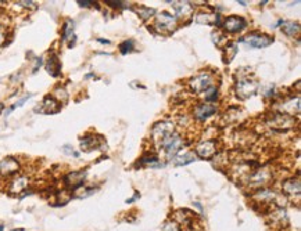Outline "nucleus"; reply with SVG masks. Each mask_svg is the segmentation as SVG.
<instances>
[{"instance_id":"nucleus-1","label":"nucleus","mask_w":301,"mask_h":231,"mask_svg":"<svg viewBox=\"0 0 301 231\" xmlns=\"http://www.w3.org/2000/svg\"><path fill=\"white\" fill-rule=\"evenodd\" d=\"M272 179H274V176L270 169H257L244 177V183L247 184L250 190L257 191V190L265 189L272 181Z\"/></svg>"},{"instance_id":"nucleus-2","label":"nucleus","mask_w":301,"mask_h":231,"mask_svg":"<svg viewBox=\"0 0 301 231\" xmlns=\"http://www.w3.org/2000/svg\"><path fill=\"white\" fill-rule=\"evenodd\" d=\"M267 125L276 131H287L294 127L296 119H294V116H289L282 112H274L268 116Z\"/></svg>"},{"instance_id":"nucleus-3","label":"nucleus","mask_w":301,"mask_h":231,"mask_svg":"<svg viewBox=\"0 0 301 231\" xmlns=\"http://www.w3.org/2000/svg\"><path fill=\"white\" fill-rule=\"evenodd\" d=\"M257 90H258V83L248 76L239 78L235 84V93L240 100H247L250 97H253L257 93Z\"/></svg>"},{"instance_id":"nucleus-4","label":"nucleus","mask_w":301,"mask_h":231,"mask_svg":"<svg viewBox=\"0 0 301 231\" xmlns=\"http://www.w3.org/2000/svg\"><path fill=\"white\" fill-rule=\"evenodd\" d=\"M159 147H161L167 154V157L168 159H175L176 155L180 153V150L185 147V142H183V138L180 137L179 133H172L171 136H168L165 138L164 142L160 144Z\"/></svg>"},{"instance_id":"nucleus-5","label":"nucleus","mask_w":301,"mask_h":231,"mask_svg":"<svg viewBox=\"0 0 301 231\" xmlns=\"http://www.w3.org/2000/svg\"><path fill=\"white\" fill-rule=\"evenodd\" d=\"M175 133V123L171 121H161L157 122L153 127H152V140L159 147L161 143L164 142L165 138Z\"/></svg>"},{"instance_id":"nucleus-6","label":"nucleus","mask_w":301,"mask_h":231,"mask_svg":"<svg viewBox=\"0 0 301 231\" xmlns=\"http://www.w3.org/2000/svg\"><path fill=\"white\" fill-rule=\"evenodd\" d=\"M214 84V76L210 72H200L189 80V87L193 93L200 95Z\"/></svg>"},{"instance_id":"nucleus-7","label":"nucleus","mask_w":301,"mask_h":231,"mask_svg":"<svg viewBox=\"0 0 301 231\" xmlns=\"http://www.w3.org/2000/svg\"><path fill=\"white\" fill-rule=\"evenodd\" d=\"M178 26V18L175 16H171L168 13H160L156 16V24H154V28L160 32V33H172V32L176 29Z\"/></svg>"},{"instance_id":"nucleus-8","label":"nucleus","mask_w":301,"mask_h":231,"mask_svg":"<svg viewBox=\"0 0 301 231\" xmlns=\"http://www.w3.org/2000/svg\"><path fill=\"white\" fill-rule=\"evenodd\" d=\"M239 42L244 43L247 44L250 48L254 49H264L271 46L274 43V39L268 35H264V33H258V32H253V33H248L247 36L242 37Z\"/></svg>"},{"instance_id":"nucleus-9","label":"nucleus","mask_w":301,"mask_h":231,"mask_svg":"<svg viewBox=\"0 0 301 231\" xmlns=\"http://www.w3.org/2000/svg\"><path fill=\"white\" fill-rule=\"evenodd\" d=\"M21 163L14 157H6L0 161V176L2 177H14L20 173Z\"/></svg>"},{"instance_id":"nucleus-10","label":"nucleus","mask_w":301,"mask_h":231,"mask_svg":"<svg viewBox=\"0 0 301 231\" xmlns=\"http://www.w3.org/2000/svg\"><path fill=\"white\" fill-rule=\"evenodd\" d=\"M86 176H88V172L86 170H72L64 176V186L65 189L69 190V191H75L78 190L80 187H82L86 180Z\"/></svg>"},{"instance_id":"nucleus-11","label":"nucleus","mask_w":301,"mask_h":231,"mask_svg":"<svg viewBox=\"0 0 301 231\" xmlns=\"http://www.w3.org/2000/svg\"><path fill=\"white\" fill-rule=\"evenodd\" d=\"M61 105L53 96L49 95L46 96L45 99L42 100V103L35 107V112H39V114H45V115H53V114H57L61 111Z\"/></svg>"},{"instance_id":"nucleus-12","label":"nucleus","mask_w":301,"mask_h":231,"mask_svg":"<svg viewBox=\"0 0 301 231\" xmlns=\"http://www.w3.org/2000/svg\"><path fill=\"white\" fill-rule=\"evenodd\" d=\"M196 157H200L203 159H210L212 158L218 151V143L217 140H206L201 142L200 144L196 146Z\"/></svg>"},{"instance_id":"nucleus-13","label":"nucleus","mask_w":301,"mask_h":231,"mask_svg":"<svg viewBox=\"0 0 301 231\" xmlns=\"http://www.w3.org/2000/svg\"><path fill=\"white\" fill-rule=\"evenodd\" d=\"M268 217H270V224L272 227L285 228L289 224V217H287L285 208H276L275 206L274 209L268 213Z\"/></svg>"},{"instance_id":"nucleus-14","label":"nucleus","mask_w":301,"mask_h":231,"mask_svg":"<svg viewBox=\"0 0 301 231\" xmlns=\"http://www.w3.org/2000/svg\"><path fill=\"white\" fill-rule=\"evenodd\" d=\"M222 26L225 28V31L229 33H238L242 32L247 26V22L244 20L243 17L239 16H231L227 17L223 21H222Z\"/></svg>"},{"instance_id":"nucleus-15","label":"nucleus","mask_w":301,"mask_h":231,"mask_svg":"<svg viewBox=\"0 0 301 231\" xmlns=\"http://www.w3.org/2000/svg\"><path fill=\"white\" fill-rule=\"evenodd\" d=\"M28 187H29V177L25 176V174H17V176H14V177L10 180L7 190H9L10 194L20 195L22 191H25Z\"/></svg>"},{"instance_id":"nucleus-16","label":"nucleus","mask_w":301,"mask_h":231,"mask_svg":"<svg viewBox=\"0 0 301 231\" xmlns=\"http://www.w3.org/2000/svg\"><path fill=\"white\" fill-rule=\"evenodd\" d=\"M215 112H217V105L212 104V103H203V104L196 105L195 110H193V116L197 121L204 122Z\"/></svg>"},{"instance_id":"nucleus-17","label":"nucleus","mask_w":301,"mask_h":231,"mask_svg":"<svg viewBox=\"0 0 301 231\" xmlns=\"http://www.w3.org/2000/svg\"><path fill=\"white\" fill-rule=\"evenodd\" d=\"M282 194L285 195L286 198H300L301 193V183L298 179H287L282 184Z\"/></svg>"},{"instance_id":"nucleus-18","label":"nucleus","mask_w":301,"mask_h":231,"mask_svg":"<svg viewBox=\"0 0 301 231\" xmlns=\"http://www.w3.org/2000/svg\"><path fill=\"white\" fill-rule=\"evenodd\" d=\"M276 195H278V193L275 190L265 187V189L257 190L254 193L253 198L257 201L255 204H259V205H271V204H275Z\"/></svg>"},{"instance_id":"nucleus-19","label":"nucleus","mask_w":301,"mask_h":231,"mask_svg":"<svg viewBox=\"0 0 301 231\" xmlns=\"http://www.w3.org/2000/svg\"><path fill=\"white\" fill-rule=\"evenodd\" d=\"M101 143H103L101 136H95V134H86V136H82L80 138L81 150L85 153H90V151L97 150V148L101 150Z\"/></svg>"},{"instance_id":"nucleus-20","label":"nucleus","mask_w":301,"mask_h":231,"mask_svg":"<svg viewBox=\"0 0 301 231\" xmlns=\"http://www.w3.org/2000/svg\"><path fill=\"white\" fill-rule=\"evenodd\" d=\"M279 112L286 114V115L289 116H294V114L298 115V114H300V97L297 96L296 99L291 97L289 100L283 101V103L279 105Z\"/></svg>"},{"instance_id":"nucleus-21","label":"nucleus","mask_w":301,"mask_h":231,"mask_svg":"<svg viewBox=\"0 0 301 231\" xmlns=\"http://www.w3.org/2000/svg\"><path fill=\"white\" fill-rule=\"evenodd\" d=\"M172 7H174L176 18H180V20L191 18L193 16V11H195V7L189 2H174Z\"/></svg>"},{"instance_id":"nucleus-22","label":"nucleus","mask_w":301,"mask_h":231,"mask_svg":"<svg viewBox=\"0 0 301 231\" xmlns=\"http://www.w3.org/2000/svg\"><path fill=\"white\" fill-rule=\"evenodd\" d=\"M45 68L50 76L53 78H58L61 75V63H60V58L57 54H50L49 58L45 63Z\"/></svg>"},{"instance_id":"nucleus-23","label":"nucleus","mask_w":301,"mask_h":231,"mask_svg":"<svg viewBox=\"0 0 301 231\" xmlns=\"http://www.w3.org/2000/svg\"><path fill=\"white\" fill-rule=\"evenodd\" d=\"M75 24L72 20H65L63 25V31H61V37H63V42L68 43L69 48H72L77 42V36H75Z\"/></svg>"},{"instance_id":"nucleus-24","label":"nucleus","mask_w":301,"mask_h":231,"mask_svg":"<svg viewBox=\"0 0 301 231\" xmlns=\"http://www.w3.org/2000/svg\"><path fill=\"white\" fill-rule=\"evenodd\" d=\"M174 221H176L180 227H187V228H193L192 224H193V213L189 212L186 209H179L176 210L174 213Z\"/></svg>"},{"instance_id":"nucleus-25","label":"nucleus","mask_w":301,"mask_h":231,"mask_svg":"<svg viewBox=\"0 0 301 231\" xmlns=\"http://www.w3.org/2000/svg\"><path fill=\"white\" fill-rule=\"evenodd\" d=\"M238 44L236 43H227L223 49H222V58H223V63L229 64L232 61L235 56L238 54Z\"/></svg>"},{"instance_id":"nucleus-26","label":"nucleus","mask_w":301,"mask_h":231,"mask_svg":"<svg viewBox=\"0 0 301 231\" xmlns=\"http://www.w3.org/2000/svg\"><path fill=\"white\" fill-rule=\"evenodd\" d=\"M282 32L289 37H294L300 33V24L294 21L282 22Z\"/></svg>"},{"instance_id":"nucleus-27","label":"nucleus","mask_w":301,"mask_h":231,"mask_svg":"<svg viewBox=\"0 0 301 231\" xmlns=\"http://www.w3.org/2000/svg\"><path fill=\"white\" fill-rule=\"evenodd\" d=\"M215 18L217 14H211V13H199L195 17V21L201 25H215Z\"/></svg>"},{"instance_id":"nucleus-28","label":"nucleus","mask_w":301,"mask_h":231,"mask_svg":"<svg viewBox=\"0 0 301 231\" xmlns=\"http://www.w3.org/2000/svg\"><path fill=\"white\" fill-rule=\"evenodd\" d=\"M195 161H196V154L186 153L183 154V155H180V157L175 158L174 163L176 165V166H186V165L195 162Z\"/></svg>"},{"instance_id":"nucleus-29","label":"nucleus","mask_w":301,"mask_h":231,"mask_svg":"<svg viewBox=\"0 0 301 231\" xmlns=\"http://www.w3.org/2000/svg\"><path fill=\"white\" fill-rule=\"evenodd\" d=\"M96 191H97L96 187H85V186H82V187H80L78 190H75V194H72V197L82 200V198H88L90 195H93Z\"/></svg>"},{"instance_id":"nucleus-30","label":"nucleus","mask_w":301,"mask_h":231,"mask_svg":"<svg viewBox=\"0 0 301 231\" xmlns=\"http://www.w3.org/2000/svg\"><path fill=\"white\" fill-rule=\"evenodd\" d=\"M52 96H53L54 99L60 103V104H64V103H67L68 101V91L64 89V87H61V86H57V87H54L53 93H52Z\"/></svg>"},{"instance_id":"nucleus-31","label":"nucleus","mask_w":301,"mask_h":231,"mask_svg":"<svg viewBox=\"0 0 301 231\" xmlns=\"http://www.w3.org/2000/svg\"><path fill=\"white\" fill-rule=\"evenodd\" d=\"M136 13L139 14V17L142 18V20H148V18H152V17L156 14V10L154 9H150V7H137Z\"/></svg>"},{"instance_id":"nucleus-32","label":"nucleus","mask_w":301,"mask_h":231,"mask_svg":"<svg viewBox=\"0 0 301 231\" xmlns=\"http://www.w3.org/2000/svg\"><path fill=\"white\" fill-rule=\"evenodd\" d=\"M32 97H33V93H28V95L24 96L22 99H20V100L17 101L16 104H13L10 107V108H9V110L5 111V116L9 115V114H10L11 111H14V110H16V108H18V107H22V105L25 104V103H27V101L29 100V99H32Z\"/></svg>"},{"instance_id":"nucleus-33","label":"nucleus","mask_w":301,"mask_h":231,"mask_svg":"<svg viewBox=\"0 0 301 231\" xmlns=\"http://www.w3.org/2000/svg\"><path fill=\"white\" fill-rule=\"evenodd\" d=\"M204 97H206V100L208 103H214V101L218 100V89L217 87H214L211 86L210 89L206 90V93H204Z\"/></svg>"},{"instance_id":"nucleus-34","label":"nucleus","mask_w":301,"mask_h":231,"mask_svg":"<svg viewBox=\"0 0 301 231\" xmlns=\"http://www.w3.org/2000/svg\"><path fill=\"white\" fill-rule=\"evenodd\" d=\"M212 42L215 43L217 46H222V43H227V37H225V33H222L221 31H215L211 33Z\"/></svg>"},{"instance_id":"nucleus-35","label":"nucleus","mask_w":301,"mask_h":231,"mask_svg":"<svg viewBox=\"0 0 301 231\" xmlns=\"http://www.w3.org/2000/svg\"><path fill=\"white\" fill-rule=\"evenodd\" d=\"M161 231H182V227H180L176 221L167 220L164 224H163Z\"/></svg>"},{"instance_id":"nucleus-36","label":"nucleus","mask_w":301,"mask_h":231,"mask_svg":"<svg viewBox=\"0 0 301 231\" xmlns=\"http://www.w3.org/2000/svg\"><path fill=\"white\" fill-rule=\"evenodd\" d=\"M14 5L17 7H21V9H29V10H35L37 7V5L35 2H27V0H24V2H16Z\"/></svg>"},{"instance_id":"nucleus-37","label":"nucleus","mask_w":301,"mask_h":231,"mask_svg":"<svg viewBox=\"0 0 301 231\" xmlns=\"http://www.w3.org/2000/svg\"><path fill=\"white\" fill-rule=\"evenodd\" d=\"M61 150H63V153L65 154V155H69V157H74V158L80 157V153H78V151H75V148L72 147V146H69V144L63 146Z\"/></svg>"},{"instance_id":"nucleus-38","label":"nucleus","mask_w":301,"mask_h":231,"mask_svg":"<svg viewBox=\"0 0 301 231\" xmlns=\"http://www.w3.org/2000/svg\"><path fill=\"white\" fill-rule=\"evenodd\" d=\"M132 49H133V40H125V42L120 44V52H121L122 54H127V53L132 52Z\"/></svg>"},{"instance_id":"nucleus-39","label":"nucleus","mask_w":301,"mask_h":231,"mask_svg":"<svg viewBox=\"0 0 301 231\" xmlns=\"http://www.w3.org/2000/svg\"><path fill=\"white\" fill-rule=\"evenodd\" d=\"M7 39V29L5 25H0V46H3Z\"/></svg>"},{"instance_id":"nucleus-40","label":"nucleus","mask_w":301,"mask_h":231,"mask_svg":"<svg viewBox=\"0 0 301 231\" xmlns=\"http://www.w3.org/2000/svg\"><path fill=\"white\" fill-rule=\"evenodd\" d=\"M106 5H108L112 9H124L125 3L124 2H111V0H106Z\"/></svg>"},{"instance_id":"nucleus-41","label":"nucleus","mask_w":301,"mask_h":231,"mask_svg":"<svg viewBox=\"0 0 301 231\" xmlns=\"http://www.w3.org/2000/svg\"><path fill=\"white\" fill-rule=\"evenodd\" d=\"M81 7H92L93 5H96V2H92V0H78L77 2Z\"/></svg>"},{"instance_id":"nucleus-42","label":"nucleus","mask_w":301,"mask_h":231,"mask_svg":"<svg viewBox=\"0 0 301 231\" xmlns=\"http://www.w3.org/2000/svg\"><path fill=\"white\" fill-rule=\"evenodd\" d=\"M43 64V58L42 57H37L36 58V63H35V67H33V74L37 72V69L41 68V65Z\"/></svg>"},{"instance_id":"nucleus-43","label":"nucleus","mask_w":301,"mask_h":231,"mask_svg":"<svg viewBox=\"0 0 301 231\" xmlns=\"http://www.w3.org/2000/svg\"><path fill=\"white\" fill-rule=\"evenodd\" d=\"M96 42L101 43V44H111L110 40H107V39H100V37H97V39H96Z\"/></svg>"},{"instance_id":"nucleus-44","label":"nucleus","mask_w":301,"mask_h":231,"mask_svg":"<svg viewBox=\"0 0 301 231\" xmlns=\"http://www.w3.org/2000/svg\"><path fill=\"white\" fill-rule=\"evenodd\" d=\"M0 231H5V226L3 224H0Z\"/></svg>"}]
</instances>
